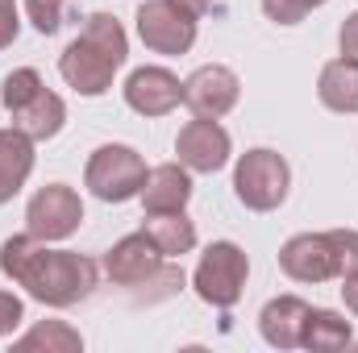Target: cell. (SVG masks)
<instances>
[{
    "instance_id": "21",
    "label": "cell",
    "mask_w": 358,
    "mask_h": 353,
    "mask_svg": "<svg viewBox=\"0 0 358 353\" xmlns=\"http://www.w3.org/2000/svg\"><path fill=\"white\" fill-rule=\"evenodd\" d=\"M42 88H46V84H42V75H38L34 67H17V71H8L4 84H0V104H4V112L25 108Z\"/></svg>"
},
{
    "instance_id": "3",
    "label": "cell",
    "mask_w": 358,
    "mask_h": 353,
    "mask_svg": "<svg viewBox=\"0 0 358 353\" xmlns=\"http://www.w3.org/2000/svg\"><path fill=\"white\" fill-rule=\"evenodd\" d=\"M279 270L292 283H329L358 270V229L296 233L279 246Z\"/></svg>"
},
{
    "instance_id": "22",
    "label": "cell",
    "mask_w": 358,
    "mask_h": 353,
    "mask_svg": "<svg viewBox=\"0 0 358 353\" xmlns=\"http://www.w3.org/2000/svg\"><path fill=\"white\" fill-rule=\"evenodd\" d=\"M63 13H67V0H25V17L38 33H59L63 29Z\"/></svg>"
},
{
    "instance_id": "5",
    "label": "cell",
    "mask_w": 358,
    "mask_h": 353,
    "mask_svg": "<svg viewBox=\"0 0 358 353\" xmlns=\"http://www.w3.org/2000/svg\"><path fill=\"white\" fill-rule=\"evenodd\" d=\"M287 187H292V167L279 150L255 146L234 167V195L250 212H275L287 200Z\"/></svg>"
},
{
    "instance_id": "18",
    "label": "cell",
    "mask_w": 358,
    "mask_h": 353,
    "mask_svg": "<svg viewBox=\"0 0 358 353\" xmlns=\"http://www.w3.org/2000/svg\"><path fill=\"white\" fill-rule=\"evenodd\" d=\"M317 96L329 112H358V63L355 59H329L317 75Z\"/></svg>"
},
{
    "instance_id": "27",
    "label": "cell",
    "mask_w": 358,
    "mask_h": 353,
    "mask_svg": "<svg viewBox=\"0 0 358 353\" xmlns=\"http://www.w3.org/2000/svg\"><path fill=\"white\" fill-rule=\"evenodd\" d=\"M342 283V299H346V312L358 316V270L355 274H346V278H338Z\"/></svg>"
},
{
    "instance_id": "12",
    "label": "cell",
    "mask_w": 358,
    "mask_h": 353,
    "mask_svg": "<svg viewBox=\"0 0 358 353\" xmlns=\"http://www.w3.org/2000/svg\"><path fill=\"white\" fill-rule=\"evenodd\" d=\"M125 104L138 117H167L183 104V84L167 67H138L125 80Z\"/></svg>"
},
{
    "instance_id": "11",
    "label": "cell",
    "mask_w": 358,
    "mask_h": 353,
    "mask_svg": "<svg viewBox=\"0 0 358 353\" xmlns=\"http://www.w3.org/2000/svg\"><path fill=\"white\" fill-rule=\"evenodd\" d=\"M238 100H242V80L225 63H204L183 80V104L192 108V117L221 121L225 112L238 108Z\"/></svg>"
},
{
    "instance_id": "1",
    "label": "cell",
    "mask_w": 358,
    "mask_h": 353,
    "mask_svg": "<svg viewBox=\"0 0 358 353\" xmlns=\"http://www.w3.org/2000/svg\"><path fill=\"white\" fill-rule=\"evenodd\" d=\"M0 274L25 287L29 299L42 308H76L96 291V262L76 250H50L34 233H17L0 246Z\"/></svg>"
},
{
    "instance_id": "13",
    "label": "cell",
    "mask_w": 358,
    "mask_h": 353,
    "mask_svg": "<svg viewBox=\"0 0 358 353\" xmlns=\"http://www.w3.org/2000/svg\"><path fill=\"white\" fill-rule=\"evenodd\" d=\"M304 320H308V303L300 295H275L259 312V333L271 350H300Z\"/></svg>"
},
{
    "instance_id": "28",
    "label": "cell",
    "mask_w": 358,
    "mask_h": 353,
    "mask_svg": "<svg viewBox=\"0 0 358 353\" xmlns=\"http://www.w3.org/2000/svg\"><path fill=\"white\" fill-rule=\"evenodd\" d=\"M176 4H179V8H187L192 17H204V13L213 8V0H176Z\"/></svg>"
},
{
    "instance_id": "4",
    "label": "cell",
    "mask_w": 358,
    "mask_h": 353,
    "mask_svg": "<svg viewBox=\"0 0 358 353\" xmlns=\"http://www.w3.org/2000/svg\"><path fill=\"white\" fill-rule=\"evenodd\" d=\"M142 183H146V158L134 146H121V142L96 146L88 167H84V187L96 200H104V204L138 200Z\"/></svg>"
},
{
    "instance_id": "6",
    "label": "cell",
    "mask_w": 358,
    "mask_h": 353,
    "mask_svg": "<svg viewBox=\"0 0 358 353\" xmlns=\"http://www.w3.org/2000/svg\"><path fill=\"white\" fill-rule=\"evenodd\" d=\"M246 278H250V258H246V250H242L238 241H213V246L200 254L196 270H192L196 295H200L204 303L221 308V312L242 299Z\"/></svg>"
},
{
    "instance_id": "2",
    "label": "cell",
    "mask_w": 358,
    "mask_h": 353,
    "mask_svg": "<svg viewBox=\"0 0 358 353\" xmlns=\"http://www.w3.org/2000/svg\"><path fill=\"white\" fill-rule=\"evenodd\" d=\"M125 59H129L125 25L113 13H92L84 29L59 54V75L80 96H104L113 88V75L125 67Z\"/></svg>"
},
{
    "instance_id": "14",
    "label": "cell",
    "mask_w": 358,
    "mask_h": 353,
    "mask_svg": "<svg viewBox=\"0 0 358 353\" xmlns=\"http://www.w3.org/2000/svg\"><path fill=\"white\" fill-rule=\"evenodd\" d=\"M138 200H142L146 212H179V208H187V200H192V171L183 163L150 167Z\"/></svg>"
},
{
    "instance_id": "10",
    "label": "cell",
    "mask_w": 358,
    "mask_h": 353,
    "mask_svg": "<svg viewBox=\"0 0 358 353\" xmlns=\"http://www.w3.org/2000/svg\"><path fill=\"white\" fill-rule=\"evenodd\" d=\"M234 154L229 129L213 117H196L176 133V163H183L192 175H217Z\"/></svg>"
},
{
    "instance_id": "7",
    "label": "cell",
    "mask_w": 358,
    "mask_h": 353,
    "mask_svg": "<svg viewBox=\"0 0 358 353\" xmlns=\"http://www.w3.org/2000/svg\"><path fill=\"white\" fill-rule=\"evenodd\" d=\"M104 274L117 283V287H150V283H176L183 287V274L167 270V258L159 254V246L138 229L129 237H121L108 254H104Z\"/></svg>"
},
{
    "instance_id": "26",
    "label": "cell",
    "mask_w": 358,
    "mask_h": 353,
    "mask_svg": "<svg viewBox=\"0 0 358 353\" xmlns=\"http://www.w3.org/2000/svg\"><path fill=\"white\" fill-rule=\"evenodd\" d=\"M338 46H342V59H355L358 63V13H350L338 29Z\"/></svg>"
},
{
    "instance_id": "17",
    "label": "cell",
    "mask_w": 358,
    "mask_h": 353,
    "mask_svg": "<svg viewBox=\"0 0 358 353\" xmlns=\"http://www.w3.org/2000/svg\"><path fill=\"white\" fill-rule=\"evenodd\" d=\"M142 233L159 246L163 258H183L196 250V220L179 208V212H146L142 216Z\"/></svg>"
},
{
    "instance_id": "16",
    "label": "cell",
    "mask_w": 358,
    "mask_h": 353,
    "mask_svg": "<svg viewBox=\"0 0 358 353\" xmlns=\"http://www.w3.org/2000/svg\"><path fill=\"white\" fill-rule=\"evenodd\" d=\"M8 117H13V125H17L25 137H34V142H50V137H59L63 125H67V104H63L59 91L42 88L25 108H17V112H8Z\"/></svg>"
},
{
    "instance_id": "29",
    "label": "cell",
    "mask_w": 358,
    "mask_h": 353,
    "mask_svg": "<svg viewBox=\"0 0 358 353\" xmlns=\"http://www.w3.org/2000/svg\"><path fill=\"white\" fill-rule=\"evenodd\" d=\"M350 345H355V350H358V341H350Z\"/></svg>"
},
{
    "instance_id": "23",
    "label": "cell",
    "mask_w": 358,
    "mask_h": 353,
    "mask_svg": "<svg viewBox=\"0 0 358 353\" xmlns=\"http://www.w3.org/2000/svg\"><path fill=\"white\" fill-rule=\"evenodd\" d=\"M321 4H329V0H263V13H267L275 25H300Z\"/></svg>"
},
{
    "instance_id": "15",
    "label": "cell",
    "mask_w": 358,
    "mask_h": 353,
    "mask_svg": "<svg viewBox=\"0 0 358 353\" xmlns=\"http://www.w3.org/2000/svg\"><path fill=\"white\" fill-rule=\"evenodd\" d=\"M34 137H25L17 125L0 129V204H13V195L34 175Z\"/></svg>"
},
{
    "instance_id": "25",
    "label": "cell",
    "mask_w": 358,
    "mask_h": 353,
    "mask_svg": "<svg viewBox=\"0 0 358 353\" xmlns=\"http://www.w3.org/2000/svg\"><path fill=\"white\" fill-rule=\"evenodd\" d=\"M21 33V17H17V0H0V50H8Z\"/></svg>"
},
{
    "instance_id": "24",
    "label": "cell",
    "mask_w": 358,
    "mask_h": 353,
    "mask_svg": "<svg viewBox=\"0 0 358 353\" xmlns=\"http://www.w3.org/2000/svg\"><path fill=\"white\" fill-rule=\"evenodd\" d=\"M21 320H25V303H21V295L0 291V337H13Z\"/></svg>"
},
{
    "instance_id": "9",
    "label": "cell",
    "mask_w": 358,
    "mask_h": 353,
    "mask_svg": "<svg viewBox=\"0 0 358 353\" xmlns=\"http://www.w3.org/2000/svg\"><path fill=\"white\" fill-rule=\"evenodd\" d=\"M134 21H138V38L155 54H187L196 46V21L200 17L179 8L176 0H146V4H138Z\"/></svg>"
},
{
    "instance_id": "8",
    "label": "cell",
    "mask_w": 358,
    "mask_h": 353,
    "mask_svg": "<svg viewBox=\"0 0 358 353\" xmlns=\"http://www.w3.org/2000/svg\"><path fill=\"white\" fill-rule=\"evenodd\" d=\"M84 225V200L67 183H46L25 204V233L38 241H67Z\"/></svg>"
},
{
    "instance_id": "20",
    "label": "cell",
    "mask_w": 358,
    "mask_h": 353,
    "mask_svg": "<svg viewBox=\"0 0 358 353\" xmlns=\"http://www.w3.org/2000/svg\"><path fill=\"white\" fill-rule=\"evenodd\" d=\"M80 350H84V337L67 320H38L29 333H21L13 341V353H80Z\"/></svg>"
},
{
    "instance_id": "19",
    "label": "cell",
    "mask_w": 358,
    "mask_h": 353,
    "mask_svg": "<svg viewBox=\"0 0 358 353\" xmlns=\"http://www.w3.org/2000/svg\"><path fill=\"white\" fill-rule=\"evenodd\" d=\"M355 341V324L329 308H308V320H304V337H300V350L313 353H338L350 350Z\"/></svg>"
}]
</instances>
